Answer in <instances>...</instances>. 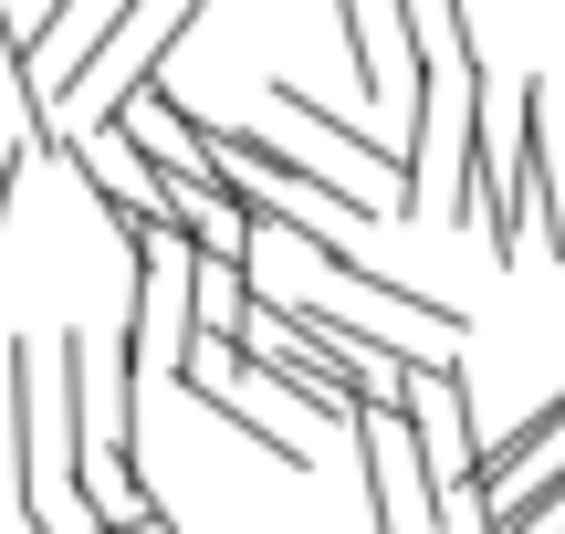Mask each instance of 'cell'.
Returning <instances> with one entry per match:
<instances>
[{
    "label": "cell",
    "mask_w": 565,
    "mask_h": 534,
    "mask_svg": "<svg viewBox=\"0 0 565 534\" xmlns=\"http://www.w3.org/2000/svg\"><path fill=\"white\" fill-rule=\"evenodd\" d=\"M398 419L419 440V472H429V524H482V409H471V377L461 356L450 367H408Z\"/></svg>",
    "instance_id": "cell-1"
},
{
    "label": "cell",
    "mask_w": 565,
    "mask_h": 534,
    "mask_svg": "<svg viewBox=\"0 0 565 534\" xmlns=\"http://www.w3.org/2000/svg\"><path fill=\"white\" fill-rule=\"evenodd\" d=\"M189 32H200V11H189V0H179V11H126V21H116V42H105V53L84 63V84L63 95L53 147H74V137H95V126H116L126 105H137L147 84L179 63V42H189Z\"/></svg>",
    "instance_id": "cell-2"
},
{
    "label": "cell",
    "mask_w": 565,
    "mask_h": 534,
    "mask_svg": "<svg viewBox=\"0 0 565 534\" xmlns=\"http://www.w3.org/2000/svg\"><path fill=\"white\" fill-rule=\"evenodd\" d=\"M137 252V314H126V356H137V377H179L189 346H200V252L179 242V231H147Z\"/></svg>",
    "instance_id": "cell-3"
},
{
    "label": "cell",
    "mask_w": 565,
    "mask_h": 534,
    "mask_svg": "<svg viewBox=\"0 0 565 534\" xmlns=\"http://www.w3.org/2000/svg\"><path fill=\"white\" fill-rule=\"evenodd\" d=\"M345 451H356V472H366V524L377 534H419L429 524V472H419V440H408L398 409H366L356 430H345Z\"/></svg>",
    "instance_id": "cell-4"
},
{
    "label": "cell",
    "mask_w": 565,
    "mask_h": 534,
    "mask_svg": "<svg viewBox=\"0 0 565 534\" xmlns=\"http://www.w3.org/2000/svg\"><path fill=\"white\" fill-rule=\"evenodd\" d=\"M74 482H84V514H95L105 534L158 524V493H147V472H137V451H126V440H95V451L74 461Z\"/></svg>",
    "instance_id": "cell-5"
},
{
    "label": "cell",
    "mask_w": 565,
    "mask_h": 534,
    "mask_svg": "<svg viewBox=\"0 0 565 534\" xmlns=\"http://www.w3.org/2000/svg\"><path fill=\"white\" fill-rule=\"evenodd\" d=\"M534 242L565 252V84L534 74Z\"/></svg>",
    "instance_id": "cell-6"
},
{
    "label": "cell",
    "mask_w": 565,
    "mask_h": 534,
    "mask_svg": "<svg viewBox=\"0 0 565 534\" xmlns=\"http://www.w3.org/2000/svg\"><path fill=\"white\" fill-rule=\"evenodd\" d=\"M42 147H53V116H42V95H32V74H21V53L0 42V168H32Z\"/></svg>",
    "instance_id": "cell-7"
},
{
    "label": "cell",
    "mask_w": 565,
    "mask_h": 534,
    "mask_svg": "<svg viewBox=\"0 0 565 534\" xmlns=\"http://www.w3.org/2000/svg\"><path fill=\"white\" fill-rule=\"evenodd\" d=\"M555 524H565V451H555L534 482H513V493L482 514V534H555Z\"/></svg>",
    "instance_id": "cell-8"
},
{
    "label": "cell",
    "mask_w": 565,
    "mask_h": 534,
    "mask_svg": "<svg viewBox=\"0 0 565 534\" xmlns=\"http://www.w3.org/2000/svg\"><path fill=\"white\" fill-rule=\"evenodd\" d=\"M0 221H11V168H0Z\"/></svg>",
    "instance_id": "cell-9"
},
{
    "label": "cell",
    "mask_w": 565,
    "mask_h": 534,
    "mask_svg": "<svg viewBox=\"0 0 565 534\" xmlns=\"http://www.w3.org/2000/svg\"><path fill=\"white\" fill-rule=\"evenodd\" d=\"M137 534H179V524H168V514H158V524H137Z\"/></svg>",
    "instance_id": "cell-10"
},
{
    "label": "cell",
    "mask_w": 565,
    "mask_h": 534,
    "mask_svg": "<svg viewBox=\"0 0 565 534\" xmlns=\"http://www.w3.org/2000/svg\"><path fill=\"white\" fill-rule=\"evenodd\" d=\"M95 534H105V524H95Z\"/></svg>",
    "instance_id": "cell-11"
},
{
    "label": "cell",
    "mask_w": 565,
    "mask_h": 534,
    "mask_svg": "<svg viewBox=\"0 0 565 534\" xmlns=\"http://www.w3.org/2000/svg\"><path fill=\"white\" fill-rule=\"evenodd\" d=\"M555 534H565V524H555Z\"/></svg>",
    "instance_id": "cell-12"
}]
</instances>
